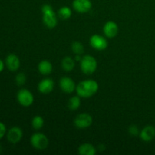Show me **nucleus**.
Here are the masks:
<instances>
[{"instance_id":"4","label":"nucleus","mask_w":155,"mask_h":155,"mask_svg":"<svg viewBox=\"0 0 155 155\" xmlns=\"http://www.w3.org/2000/svg\"><path fill=\"white\" fill-rule=\"evenodd\" d=\"M30 144L36 150L43 151L46 149L49 144V140L45 134L42 133H35L30 137Z\"/></svg>"},{"instance_id":"23","label":"nucleus","mask_w":155,"mask_h":155,"mask_svg":"<svg viewBox=\"0 0 155 155\" xmlns=\"http://www.w3.org/2000/svg\"><path fill=\"white\" fill-rule=\"evenodd\" d=\"M128 132L130 136H139L140 131H139V127L136 125H131L128 129Z\"/></svg>"},{"instance_id":"15","label":"nucleus","mask_w":155,"mask_h":155,"mask_svg":"<svg viewBox=\"0 0 155 155\" xmlns=\"http://www.w3.org/2000/svg\"><path fill=\"white\" fill-rule=\"evenodd\" d=\"M53 66L52 64L47 60L41 61L38 64V71L42 75H49L52 72Z\"/></svg>"},{"instance_id":"14","label":"nucleus","mask_w":155,"mask_h":155,"mask_svg":"<svg viewBox=\"0 0 155 155\" xmlns=\"http://www.w3.org/2000/svg\"><path fill=\"white\" fill-rule=\"evenodd\" d=\"M54 83L51 79L45 78L38 84V90L42 94H48L54 89Z\"/></svg>"},{"instance_id":"19","label":"nucleus","mask_w":155,"mask_h":155,"mask_svg":"<svg viewBox=\"0 0 155 155\" xmlns=\"http://www.w3.org/2000/svg\"><path fill=\"white\" fill-rule=\"evenodd\" d=\"M58 15L61 19L68 20L72 16V10L68 6H64L59 9L58 12Z\"/></svg>"},{"instance_id":"20","label":"nucleus","mask_w":155,"mask_h":155,"mask_svg":"<svg viewBox=\"0 0 155 155\" xmlns=\"http://www.w3.org/2000/svg\"><path fill=\"white\" fill-rule=\"evenodd\" d=\"M32 127L34 130H39L43 127L44 126V119L41 116H35L32 119L31 121Z\"/></svg>"},{"instance_id":"8","label":"nucleus","mask_w":155,"mask_h":155,"mask_svg":"<svg viewBox=\"0 0 155 155\" xmlns=\"http://www.w3.org/2000/svg\"><path fill=\"white\" fill-rule=\"evenodd\" d=\"M8 141L13 145L19 143L23 138V130L18 127H13L6 133Z\"/></svg>"},{"instance_id":"22","label":"nucleus","mask_w":155,"mask_h":155,"mask_svg":"<svg viewBox=\"0 0 155 155\" xmlns=\"http://www.w3.org/2000/svg\"><path fill=\"white\" fill-rule=\"evenodd\" d=\"M26 81H27V77L24 73H18L15 77V83L18 86H23L25 84Z\"/></svg>"},{"instance_id":"5","label":"nucleus","mask_w":155,"mask_h":155,"mask_svg":"<svg viewBox=\"0 0 155 155\" xmlns=\"http://www.w3.org/2000/svg\"><path fill=\"white\" fill-rule=\"evenodd\" d=\"M18 102L23 107H30L34 101L33 93L27 89H21L17 93Z\"/></svg>"},{"instance_id":"11","label":"nucleus","mask_w":155,"mask_h":155,"mask_svg":"<svg viewBox=\"0 0 155 155\" xmlns=\"http://www.w3.org/2000/svg\"><path fill=\"white\" fill-rule=\"evenodd\" d=\"M103 32L104 34L105 35L106 37L107 38H111L115 37L117 35L118 32H119V27L117 23L114 21H109L105 23L103 27Z\"/></svg>"},{"instance_id":"10","label":"nucleus","mask_w":155,"mask_h":155,"mask_svg":"<svg viewBox=\"0 0 155 155\" xmlns=\"http://www.w3.org/2000/svg\"><path fill=\"white\" fill-rule=\"evenodd\" d=\"M59 86L64 92L71 94L76 90L75 82L68 77H63L59 80Z\"/></svg>"},{"instance_id":"6","label":"nucleus","mask_w":155,"mask_h":155,"mask_svg":"<svg viewBox=\"0 0 155 155\" xmlns=\"http://www.w3.org/2000/svg\"><path fill=\"white\" fill-rule=\"evenodd\" d=\"M92 117L88 113H82L77 115L74 120V126L78 129H86L92 124Z\"/></svg>"},{"instance_id":"21","label":"nucleus","mask_w":155,"mask_h":155,"mask_svg":"<svg viewBox=\"0 0 155 155\" xmlns=\"http://www.w3.org/2000/svg\"><path fill=\"white\" fill-rule=\"evenodd\" d=\"M71 49H72L73 52L75 54H80L81 55L83 52H84V46L83 44L78 41H75L71 45Z\"/></svg>"},{"instance_id":"1","label":"nucleus","mask_w":155,"mask_h":155,"mask_svg":"<svg viewBox=\"0 0 155 155\" xmlns=\"http://www.w3.org/2000/svg\"><path fill=\"white\" fill-rule=\"evenodd\" d=\"M98 83L94 80H85L80 82L76 87V92L77 95L80 98H88L93 96L98 90Z\"/></svg>"},{"instance_id":"3","label":"nucleus","mask_w":155,"mask_h":155,"mask_svg":"<svg viewBox=\"0 0 155 155\" xmlns=\"http://www.w3.org/2000/svg\"><path fill=\"white\" fill-rule=\"evenodd\" d=\"M80 63L82 72L86 75H91L96 71L98 63L93 56L89 54L83 56Z\"/></svg>"},{"instance_id":"25","label":"nucleus","mask_w":155,"mask_h":155,"mask_svg":"<svg viewBox=\"0 0 155 155\" xmlns=\"http://www.w3.org/2000/svg\"><path fill=\"white\" fill-rule=\"evenodd\" d=\"M5 64L4 63V61L2 59H0V73L3 71L5 68Z\"/></svg>"},{"instance_id":"16","label":"nucleus","mask_w":155,"mask_h":155,"mask_svg":"<svg viewBox=\"0 0 155 155\" xmlns=\"http://www.w3.org/2000/svg\"><path fill=\"white\" fill-rule=\"evenodd\" d=\"M96 152V148L90 143L82 144L78 148V153L80 155H95Z\"/></svg>"},{"instance_id":"17","label":"nucleus","mask_w":155,"mask_h":155,"mask_svg":"<svg viewBox=\"0 0 155 155\" xmlns=\"http://www.w3.org/2000/svg\"><path fill=\"white\" fill-rule=\"evenodd\" d=\"M61 68L66 72H71L75 68V61L70 56H66L61 61Z\"/></svg>"},{"instance_id":"12","label":"nucleus","mask_w":155,"mask_h":155,"mask_svg":"<svg viewBox=\"0 0 155 155\" xmlns=\"http://www.w3.org/2000/svg\"><path fill=\"white\" fill-rule=\"evenodd\" d=\"M5 66L12 72L17 71L21 66V61L18 55L15 54H9L5 58Z\"/></svg>"},{"instance_id":"9","label":"nucleus","mask_w":155,"mask_h":155,"mask_svg":"<svg viewBox=\"0 0 155 155\" xmlns=\"http://www.w3.org/2000/svg\"><path fill=\"white\" fill-rule=\"evenodd\" d=\"M73 8L78 13H87L92 9V3L90 0H74Z\"/></svg>"},{"instance_id":"7","label":"nucleus","mask_w":155,"mask_h":155,"mask_svg":"<svg viewBox=\"0 0 155 155\" xmlns=\"http://www.w3.org/2000/svg\"><path fill=\"white\" fill-rule=\"evenodd\" d=\"M89 44L94 49L97 51H103L106 49L108 45V42L105 37L98 34H94L89 39Z\"/></svg>"},{"instance_id":"18","label":"nucleus","mask_w":155,"mask_h":155,"mask_svg":"<svg viewBox=\"0 0 155 155\" xmlns=\"http://www.w3.org/2000/svg\"><path fill=\"white\" fill-rule=\"evenodd\" d=\"M81 105V99L79 95L73 96L68 100V107L71 110H77L80 108Z\"/></svg>"},{"instance_id":"13","label":"nucleus","mask_w":155,"mask_h":155,"mask_svg":"<svg viewBox=\"0 0 155 155\" xmlns=\"http://www.w3.org/2000/svg\"><path fill=\"white\" fill-rule=\"evenodd\" d=\"M139 137L145 142H151L155 138V127L151 125L145 127L140 131Z\"/></svg>"},{"instance_id":"2","label":"nucleus","mask_w":155,"mask_h":155,"mask_svg":"<svg viewBox=\"0 0 155 155\" xmlns=\"http://www.w3.org/2000/svg\"><path fill=\"white\" fill-rule=\"evenodd\" d=\"M42 13V21L45 27L48 29H54L58 24V18L52 6L45 4L41 8Z\"/></svg>"},{"instance_id":"24","label":"nucleus","mask_w":155,"mask_h":155,"mask_svg":"<svg viewBox=\"0 0 155 155\" xmlns=\"http://www.w3.org/2000/svg\"><path fill=\"white\" fill-rule=\"evenodd\" d=\"M6 133H7V129L5 125L2 122H0V140L5 136Z\"/></svg>"}]
</instances>
